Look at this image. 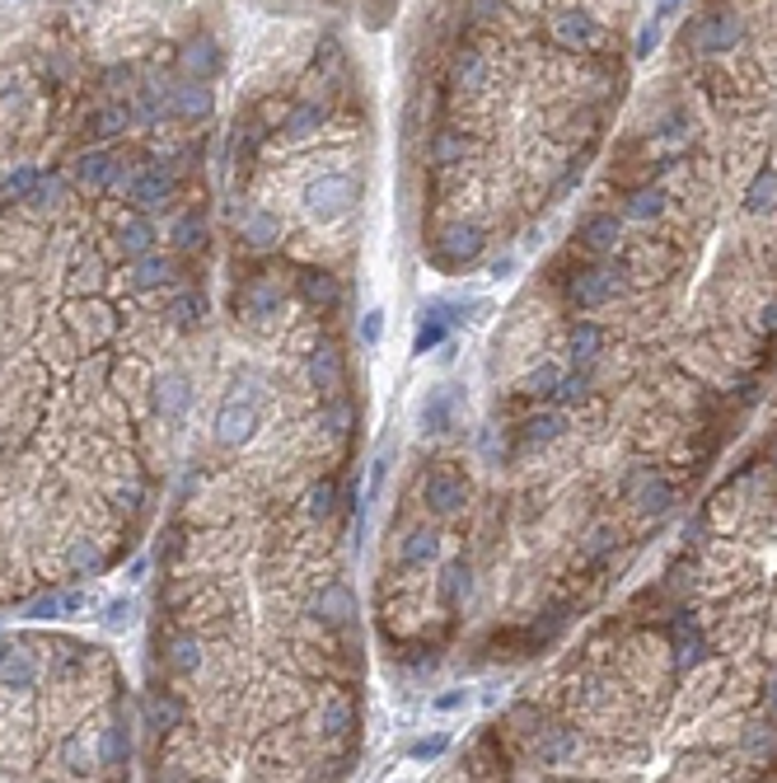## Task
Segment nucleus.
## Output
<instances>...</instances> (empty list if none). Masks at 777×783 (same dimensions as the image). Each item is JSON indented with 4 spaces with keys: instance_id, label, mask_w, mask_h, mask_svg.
<instances>
[{
    "instance_id": "nucleus-2",
    "label": "nucleus",
    "mask_w": 777,
    "mask_h": 783,
    "mask_svg": "<svg viewBox=\"0 0 777 783\" xmlns=\"http://www.w3.org/2000/svg\"><path fill=\"white\" fill-rule=\"evenodd\" d=\"M183 76V42L80 61L66 150L0 169V610L118 568L188 441L216 315Z\"/></svg>"
},
{
    "instance_id": "nucleus-1",
    "label": "nucleus",
    "mask_w": 777,
    "mask_h": 783,
    "mask_svg": "<svg viewBox=\"0 0 777 783\" xmlns=\"http://www.w3.org/2000/svg\"><path fill=\"white\" fill-rule=\"evenodd\" d=\"M347 277L235 254L155 545L141 783H347L365 732Z\"/></svg>"
},
{
    "instance_id": "nucleus-4",
    "label": "nucleus",
    "mask_w": 777,
    "mask_h": 783,
    "mask_svg": "<svg viewBox=\"0 0 777 783\" xmlns=\"http://www.w3.org/2000/svg\"><path fill=\"white\" fill-rule=\"evenodd\" d=\"M656 587L777 708V375Z\"/></svg>"
},
{
    "instance_id": "nucleus-3",
    "label": "nucleus",
    "mask_w": 777,
    "mask_h": 783,
    "mask_svg": "<svg viewBox=\"0 0 777 783\" xmlns=\"http://www.w3.org/2000/svg\"><path fill=\"white\" fill-rule=\"evenodd\" d=\"M431 783H777V708L651 581Z\"/></svg>"
},
{
    "instance_id": "nucleus-5",
    "label": "nucleus",
    "mask_w": 777,
    "mask_h": 783,
    "mask_svg": "<svg viewBox=\"0 0 777 783\" xmlns=\"http://www.w3.org/2000/svg\"><path fill=\"white\" fill-rule=\"evenodd\" d=\"M0 783H136L131 699L104 643L0 634Z\"/></svg>"
}]
</instances>
